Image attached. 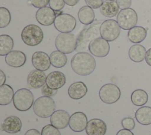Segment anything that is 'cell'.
I'll list each match as a JSON object with an SVG mask.
<instances>
[{"mask_svg": "<svg viewBox=\"0 0 151 135\" xmlns=\"http://www.w3.org/2000/svg\"><path fill=\"white\" fill-rule=\"evenodd\" d=\"M73 70L80 76L90 75L96 68V60L94 57L86 52H80L75 54L71 60Z\"/></svg>", "mask_w": 151, "mask_h": 135, "instance_id": "6da1fadb", "label": "cell"}, {"mask_svg": "<svg viewBox=\"0 0 151 135\" xmlns=\"http://www.w3.org/2000/svg\"><path fill=\"white\" fill-rule=\"evenodd\" d=\"M101 24V22L100 21H96L81 31L77 37V47L76 50H86L87 47H88L90 43L93 39L99 37Z\"/></svg>", "mask_w": 151, "mask_h": 135, "instance_id": "7a4b0ae2", "label": "cell"}, {"mask_svg": "<svg viewBox=\"0 0 151 135\" xmlns=\"http://www.w3.org/2000/svg\"><path fill=\"white\" fill-rule=\"evenodd\" d=\"M55 110V103L54 99L47 96L38 98L34 102L33 111L36 115L41 118L51 117Z\"/></svg>", "mask_w": 151, "mask_h": 135, "instance_id": "3957f363", "label": "cell"}, {"mask_svg": "<svg viewBox=\"0 0 151 135\" xmlns=\"http://www.w3.org/2000/svg\"><path fill=\"white\" fill-rule=\"evenodd\" d=\"M56 49L65 54H70L77 49V37L71 33H61L55 40Z\"/></svg>", "mask_w": 151, "mask_h": 135, "instance_id": "277c9868", "label": "cell"}, {"mask_svg": "<svg viewBox=\"0 0 151 135\" xmlns=\"http://www.w3.org/2000/svg\"><path fill=\"white\" fill-rule=\"evenodd\" d=\"M21 36L23 42L29 46L38 45L44 38L42 30L35 24H29L25 26L22 30Z\"/></svg>", "mask_w": 151, "mask_h": 135, "instance_id": "5b68a950", "label": "cell"}, {"mask_svg": "<svg viewBox=\"0 0 151 135\" xmlns=\"http://www.w3.org/2000/svg\"><path fill=\"white\" fill-rule=\"evenodd\" d=\"M34 102L33 94L28 89L21 88L14 94L13 104L15 108L19 111H26L29 110Z\"/></svg>", "mask_w": 151, "mask_h": 135, "instance_id": "8992f818", "label": "cell"}, {"mask_svg": "<svg viewBox=\"0 0 151 135\" xmlns=\"http://www.w3.org/2000/svg\"><path fill=\"white\" fill-rule=\"evenodd\" d=\"M138 17L134 9L128 8L121 9L117 15V22L121 28L127 30L135 27Z\"/></svg>", "mask_w": 151, "mask_h": 135, "instance_id": "52a82bcc", "label": "cell"}, {"mask_svg": "<svg viewBox=\"0 0 151 135\" xmlns=\"http://www.w3.org/2000/svg\"><path fill=\"white\" fill-rule=\"evenodd\" d=\"M120 27L117 21L107 20L101 22L100 34L101 38L107 41H112L118 38L120 34Z\"/></svg>", "mask_w": 151, "mask_h": 135, "instance_id": "ba28073f", "label": "cell"}, {"mask_svg": "<svg viewBox=\"0 0 151 135\" xmlns=\"http://www.w3.org/2000/svg\"><path fill=\"white\" fill-rule=\"evenodd\" d=\"M99 95L102 102L107 104H111L120 99L121 92L120 88L116 85L109 83L101 87Z\"/></svg>", "mask_w": 151, "mask_h": 135, "instance_id": "9c48e42d", "label": "cell"}, {"mask_svg": "<svg viewBox=\"0 0 151 135\" xmlns=\"http://www.w3.org/2000/svg\"><path fill=\"white\" fill-rule=\"evenodd\" d=\"M76 20L68 14H60L57 15L54 22V27L61 33H71L76 27Z\"/></svg>", "mask_w": 151, "mask_h": 135, "instance_id": "30bf717a", "label": "cell"}, {"mask_svg": "<svg viewBox=\"0 0 151 135\" xmlns=\"http://www.w3.org/2000/svg\"><path fill=\"white\" fill-rule=\"evenodd\" d=\"M88 48L90 53L97 57H106L110 52L109 41L101 37L93 39L90 43Z\"/></svg>", "mask_w": 151, "mask_h": 135, "instance_id": "8fae6325", "label": "cell"}, {"mask_svg": "<svg viewBox=\"0 0 151 135\" xmlns=\"http://www.w3.org/2000/svg\"><path fill=\"white\" fill-rule=\"evenodd\" d=\"M56 17L55 11L48 7L40 8L35 13L37 21L44 26H48L53 24Z\"/></svg>", "mask_w": 151, "mask_h": 135, "instance_id": "7c38bea8", "label": "cell"}, {"mask_svg": "<svg viewBox=\"0 0 151 135\" xmlns=\"http://www.w3.org/2000/svg\"><path fill=\"white\" fill-rule=\"evenodd\" d=\"M87 123L86 115L83 112L78 111L70 116L68 126L73 131L81 132L86 129Z\"/></svg>", "mask_w": 151, "mask_h": 135, "instance_id": "4fadbf2b", "label": "cell"}, {"mask_svg": "<svg viewBox=\"0 0 151 135\" xmlns=\"http://www.w3.org/2000/svg\"><path fill=\"white\" fill-rule=\"evenodd\" d=\"M31 62L36 69L41 71L47 70L51 65L50 56L46 53L41 51L35 52L33 53Z\"/></svg>", "mask_w": 151, "mask_h": 135, "instance_id": "5bb4252c", "label": "cell"}, {"mask_svg": "<svg viewBox=\"0 0 151 135\" xmlns=\"http://www.w3.org/2000/svg\"><path fill=\"white\" fill-rule=\"evenodd\" d=\"M70 118L68 112L63 110H58L50 117V123L58 129H64L68 125Z\"/></svg>", "mask_w": 151, "mask_h": 135, "instance_id": "9a60e30c", "label": "cell"}, {"mask_svg": "<svg viewBox=\"0 0 151 135\" xmlns=\"http://www.w3.org/2000/svg\"><path fill=\"white\" fill-rule=\"evenodd\" d=\"M107 131V126L104 121L99 118L90 120L86 128L87 135H105Z\"/></svg>", "mask_w": 151, "mask_h": 135, "instance_id": "2e32d148", "label": "cell"}, {"mask_svg": "<svg viewBox=\"0 0 151 135\" xmlns=\"http://www.w3.org/2000/svg\"><path fill=\"white\" fill-rule=\"evenodd\" d=\"M47 76L44 71L35 69L32 70L28 75V85L33 89L42 87L46 83Z\"/></svg>", "mask_w": 151, "mask_h": 135, "instance_id": "e0dca14e", "label": "cell"}, {"mask_svg": "<svg viewBox=\"0 0 151 135\" xmlns=\"http://www.w3.org/2000/svg\"><path fill=\"white\" fill-rule=\"evenodd\" d=\"M22 122L20 118L15 115L7 117L1 124V128L3 131L10 133L15 134L21 131Z\"/></svg>", "mask_w": 151, "mask_h": 135, "instance_id": "ac0fdd59", "label": "cell"}, {"mask_svg": "<svg viewBox=\"0 0 151 135\" xmlns=\"http://www.w3.org/2000/svg\"><path fill=\"white\" fill-rule=\"evenodd\" d=\"M66 82V78L60 71H53L50 73L46 79V84L52 89H58L63 87Z\"/></svg>", "mask_w": 151, "mask_h": 135, "instance_id": "d6986e66", "label": "cell"}, {"mask_svg": "<svg viewBox=\"0 0 151 135\" xmlns=\"http://www.w3.org/2000/svg\"><path fill=\"white\" fill-rule=\"evenodd\" d=\"M26 56L25 53L19 50H12L6 55L5 60L6 63L13 68H19L22 66L26 62Z\"/></svg>", "mask_w": 151, "mask_h": 135, "instance_id": "ffe728a7", "label": "cell"}, {"mask_svg": "<svg viewBox=\"0 0 151 135\" xmlns=\"http://www.w3.org/2000/svg\"><path fill=\"white\" fill-rule=\"evenodd\" d=\"M87 88L83 82L73 83L68 89L69 97L73 99H80L84 97L87 92Z\"/></svg>", "mask_w": 151, "mask_h": 135, "instance_id": "44dd1931", "label": "cell"}, {"mask_svg": "<svg viewBox=\"0 0 151 135\" xmlns=\"http://www.w3.org/2000/svg\"><path fill=\"white\" fill-rule=\"evenodd\" d=\"M147 30L142 26H135L130 29L127 33L129 41L133 43H140L146 37Z\"/></svg>", "mask_w": 151, "mask_h": 135, "instance_id": "7402d4cb", "label": "cell"}, {"mask_svg": "<svg viewBox=\"0 0 151 135\" xmlns=\"http://www.w3.org/2000/svg\"><path fill=\"white\" fill-rule=\"evenodd\" d=\"M146 53V48L139 44L132 46L129 50V57L131 60L136 63H139L145 59Z\"/></svg>", "mask_w": 151, "mask_h": 135, "instance_id": "603a6c76", "label": "cell"}, {"mask_svg": "<svg viewBox=\"0 0 151 135\" xmlns=\"http://www.w3.org/2000/svg\"><path fill=\"white\" fill-rule=\"evenodd\" d=\"M119 7L114 1H104L100 8L101 14L108 18H111L118 14Z\"/></svg>", "mask_w": 151, "mask_h": 135, "instance_id": "cb8c5ba5", "label": "cell"}, {"mask_svg": "<svg viewBox=\"0 0 151 135\" xmlns=\"http://www.w3.org/2000/svg\"><path fill=\"white\" fill-rule=\"evenodd\" d=\"M135 118L137 121L143 126L151 124V107L143 106L138 108L135 112Z\"/></svg>", "mask_w": 151, "mask_h": 135, "instance_id": "d4e9b609", "label": "cell"}, {"mask_svg": "<svg viewBox=\"0 0 151 135\" xmlns=\"http://www.w3.org/2000/svg\"><path fill=\"white\" fill-rule=\"evenodd\" d=\"M78 18L80 22L84 25L91 24L95 18L94 12L91 7L83 6L78 12Z\"/></svg>", "mask_w": 151, "mask_h": 135, "instance_id": "484cf974", "label": "cell"}, {"mask_svg": "<svg viewBox=\"0 0 151 135\" xmlns=\"http://www.w3.org/2000/svg\"><path fill=\"white\" fill-rule=\"evenodd\" d=\"M14 95V90L10 85L4 84L0 86L1 105H7L9 104L13 100Z\"/></svg>", "mask_w": 151, "mask_h": 135, "instance_id": "4316f807", "label": "cell"}, {"mask_svg": "<svg viewBox=\"0 0 151 135\" xmlns=\"http://www.w3.org/2000/svg\"><path fill=\"white\" fill-rule=\"evenodd\" d=\"M130 99L133 104L136 106L141 107L147 103L149 97L147 93L145 90L137 89L132 93Z\"/></svg>", "mask_w": 151, "mask_h": 135, "instance_id": "83f0119b", "label": "cell"}, {"mask_svg": "<svg viewBox=\"0 0 151 135\" xmlns=\"http://www.w3.org/2000/svg\"><path fill=\"white\" fill-rule=\"evenodd\" d=\"M14 47V40L8 34L0 36V56H4L11 52Z\"/></svg>", "mask_w": 151, "mask_h": 135, "instance_id": "f1b7e54d", "label": "cell"}, {"mask_svg": "<svg viewBox=\"0 0 151 135\" xmlns=\"http://www.w3.org/2000/svg\"><path fill=\"white\" fill-rule=\"evenodd\" d=\"M51 64L57 68L64 67L67 62V57L65 53L58 50L52 52L50 55Z\"/></svg>", "mask_w": 151, "mask_h": 135, "instance_id": "f546056e", "label": "cell"}, {"mask_svg": "<svg viewBox=\"0 0 151 135\" xmlns=\"http://www.w3.org/2000/svg\"><path fill=\"white\" fill-rule=\"evenodd\" d=\"M11 20L9 11L5 7H0V28L6 27L10 23Z\"/></svg>", "mask_w": 151, "mask_h": 135, "instance_id": "4dcf8cb0", "label": "cell"}, {"mask_svg": "<svg viewBox=\"0 0 151 135\" xmlns=\"http://www.w3.org/2000/svg\"><path fill=\"white\" fill-rule=\"evenodd\" d=\"M41 135H61V133L52 124H47L42 128Z\"/></svg>", "mask_w": 151, "mask_h": 135, "instance_id": "1f68e13d", "label": "cell"}, {"mask_svg": "<svg viewBox=\"0 0 151 135\" xmlns=\"http://www.w3.org/2000/svg\"><path fill=\"white\" fill-rule=\"evenodd\" d=\"M65 4L64 0H50L49 6L54 11L58 12L64 7Z\"/></svg>", "mask_w": 151, "mask_h": 135, "instance_id": "d6a6232c", "label": "cell"}, {"mask_svg": "<svg viewBox=\"0 0 151 135\" xmlns=\"http://www.w3.org/2000/svg\"><path fill=\"white\" fill-rule=\"evenodd\" d=\"M122 126L125 128L129 130H132L134 129L135 127V122L133 118L130 117H124L122 120L121 121Z\"/></svg>", "mask_w": 151, "mask_h": 135, "instance_id": "836d02e7", "label": "cell"}, {"mask_svg": "<svg viewBox=\"0 0 151 135\" xmlns=\"http://www.w3.org/2000/svg\"><path fill=\"white\" fill-rule=\"evenodd\" d=\"M41 93L44 96L51 97L55 95L57 93V90L52 89L49 88L47 84H45L41 88Z\"/></svg>", "mask_w": 151, "mask_h": 135, "instance_id": "e575fe53", "label": "cell"}, {"mask_svg": "<svg viewBox=\"0 0 151 135\" xmlns=\"http://www.w3.org/2000/svg\"><path fill=\"white\" fill-rule=\"evenodd\" d=\"M85 2L87 6L93 9H97L100 8L104 2V0H85Z\"/></svg>", "mask_w": 151, "mask_h": 135, "instance_id": "d590c367", "label": "cell"}, {"mask_svg": "<svg viewBox=\"0 0 151 135\" xmlns=\"http://www.w3.org/2000/svg\"><path fill=\"white\" fill-rule=\"evenodd\" d=\"M50 0H30L32 5L37 8H41L49 4Z\"/></svg>", "mask_w": 151, "mask_h": 135, "instance_id": "8d00e7d4", "label": "cell"}, {"mask_svg": "<svg viewBox=\"0 0 151 135\" xmlns=\"http://www.w3.org/2000/svg\"><path fill=\"white\" fill-rule=\"evenodd\" d=\"M116 3L120 9H123L130 8L132 5V0H116Z\"/></svg>", "mask_w": 151, "mask_h": 135, "instance_id": "74e56055", "label": "cell"}, {"mask_svg": "<svg viewBox=\"0 0 151 135\" xmlns=\"http://www.w3.org/2000/svg\"><path fill=\"white\" fill-rule=\"evenodd\" d=\"M145 61L149 66H151V48L149 49L146 51V56H145Z\"/></svg>", "mask_w": 151, "mask_h": 135, "instance_id": "f35d334b", "label": "cell"}, {"mask_svg": "<svg viewBox=\"0 0 151 135\" xmlns=\"http://www.w3.org/2000/svg\"><path fill=\"white\" fill-rule=\"evenodd\" d=\"M116 135H134V134L130 130L123 128L118 131Z\"/></svg>", "mask_w": 151, "mask_h": 135, "instance_id": "ab89813d", "label": "cell"}, {"mask_svg": "<svg viewBox=\"0 0 151 135\" xmlns=\"http://www.w3.org/2000/svg\"><path fill=\"white\" fill-rule=\"evenodd\" d=\"M24 135H41V133L37 129L32 128L27 131Z\"/></svg>", "mask_w": 151, "mask_h": 135, "instance_id": "60d3db41", "label": "cell"}, {"mask_svg": "<svg viewBox=\"0 0 151 135\" xmlns=\"http://www.w3.org/2000/svg\"><path fill=\"white\" fill-rule=\"evenodd\" d=\"M6 81V76L2 70H0V86L5 84Z\"/></svg>", "mask_w": 151, "mask_h": 135, "instance_id": "b9f144b4", "label": "cell"}, {"mask_svg": "<svg viewBox=\"0 0 151 135\" xmlns=\"http://www.w3.org/2000/svg\"><path fill=\"white\" fill-rule=\"evenodd\" d=\"M65 3L68 6H74L78 3L80 0H64Z\"/></svg>", "mask_w": 151, "mask_h": 135, "instance_id": "7bdbcfd3", "label": "cell"}, {"mask_svg": "<svg viewBox=\"0 0 151 135\" xmlns=\"http://www.w3.org/2000/svg\"><path fill=\"white\" fill-rule=\"evenodd\" d=\"M110 1H115V0H110Z\"/></svg>", "mask_w": 151, "mask_h": 135, "instance_id": "ee69618b", "label": "cell"}]
</instances>
